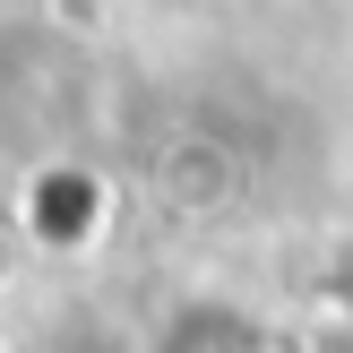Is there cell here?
I'll use <instances>...</instances> for the list:
<instances>
[{
    "label": "cell",
    "mask_w": 353,
    "mask_h": 353,
    "mask_svg": "<svg viewBox=\"0 0 353 353\" xmlns=\"http://www.w3.org/2000/svg\"><path fill=\"white\" fill-rule=\"evenodd\" d=\"M147 353H259V327L241 310H224V302H190V310H172L155 327Z\"/></svg>",
    "instance_id": "cell-1"
}]
</instances>
